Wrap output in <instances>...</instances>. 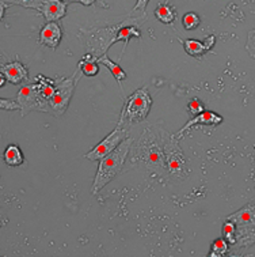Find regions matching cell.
I'll return each instance as SVG.
<instances>
[{
  "label": "cell",
  "instance_id": "obj_1",
  "mask_svg": "<svg viewBox=\"0 0 255 257\" xmlns=\"http://www.w3.org/2000/svg\"><path fill=\"white\" fill-rule=\"evenodd\" d=\"M162 130V126L159 125L145 128L139 139L133 141L128 155L132 166H139L158 177L167 176L163 153Z\"/></svg>",
  "mask_w": 255,
  "mask_h": 257
},
{
  "label": "cell",
  "instance_id": "obj_2",
  "mask_svg": "<svg viewBox=\"0 0 255 257\" xmlns=\"http://www.w3.org/2000/svg\"><path fill=\"white\" fill-rule=\"evenodd\" d=\"M132 145H133V139L126 138L121 142V145L114 151H112L106 157H103L102 159H99L98 172L94 178L93 188H91L93 195H97L98 192L102 191L107 184L113 181L121 173V170L124 169V165L128 159Z\"/></svg>",
  "mask_w": 255,
  "mask_h": 257
},
{
  "label": "cell",
  "instance_id": "obj_3",
  "mask_svg": "<svg viewBox=\"0 0 255 257\" xmlns=\"http://www.w3.org/2000/svg\"><path fill=\"white\" fill-rule=\"evenodd\" d=\"M152 106V97L145 87L136 90L125 99L124 108L118 118V126L130 128L133 124L144 121Z\"/></svg>",
  "mask_w": 255,
  "mask_h": 257
},
{
  "label": "cell",
  "instance_id": "obj_4",
  "mask_svg": "<svg viewBox=\"0 0 255 257\" xmlns=\"http://www.w3.org/2000/svg\"><path fill=\"white\" fill-rule=\"evenodd\" d=\"M163 153H164V164L167 176L182 181L187 177V164L181 146L174 134H170L164 128L162 130Z\"/></svg>",
  "mask_w": 255,
  "mask_h": 257
},
{
  "label": "cell",
  "instance_id": "obj_5",
  "mask_svg": "<svg viewBox=\"0 0 255 257\" xmlns=\"http://www.w3.org/2000/svg\"><path fill=\"white\" fill-rule=\"evenodd\" d=\"M82 75V71L76 68L74 74L68 78L56 79V91L49 99V114H53L55 117L64 116Z\"/></svg>",
  "mask_w": 255,
  "mask_h": 257
},
{
  "label": "cell",
  "instance_id": "obj_6",
  "mask_svg": "<svg viewBox=\"0 0 255 257\" xmlns=\"http://www.w3.org/2000/svg\"><path fill=\"white\" fill-rule=\"evenodd\" d=\"M128 132H129V128L117 125L102 142H99L91 151H88L87 154L84 155V158L88 161H94V162L102 159L103 157L114 151L121 145V142L128 138Z\"/></svg>",
  "mask_w": 255,
  "mask_h": 257
},
{
  "label": "cell",
  "instance_id": "obj_7",
  "mask_svg": "<svg viewBox=\"0 0 255 257\" xmlns=\"http://www.w3.org/2000/svg\"><path fill=\"white\" fill-rule=\"evenodd\" d=\"M17 102L19 105L21 116L25 117L30 112L48 113L47 105L40 99L33 83L22 86V89L19 90V93L17 94Z\"/></svg>",
  "mask_w": 255,
  "mask_h": 257
},
{
  "label": "cell",
  "instance_id": "obj_8",
  "mask_svg": "<svg viewBox=\"0 0 255 257\" xmlns=\"http://www.w3.org/2000/svg\"><path fill=\"white\" fill-rule=\"evenodd\" d=\"M220 122H223V117L217 114V113L212 112V110H204L201 112L197 116L191 117L189 121L186 122L183 128H181L179 131L174 134L175 138L179 141L182 136L185 135L186 132L190 130L191 126H197V125H217Z\"/></svg>",
  "mask_w": 255,
  "mask_h": 257
},
{
  "label": "cell",
  "instance_id": "obj_9",
  "mask_svg": "<svg viewBox=\"0 0 255 257\" xmlns=\"http://www.w3.org/2000/svg\"><path fill=\"white\" fill-rule=\"evenodd\" d=\"M61 38H63V29L57 22H47L44 25V28L40 30V38L38 42L41 45L51 48V49H56L60 44Z\"/></svg>",
  "mask_w": 255,
  "mask_h": 257
},
{
  "label": "cell",
  "instance_id": "obj_10",
  "mask_svg": "<svg viewBox=\"0 0 255 257\" xmlns=\"http://www.w3.org/2000/svg\"><path fill=\"white\" fill-rule=\"evenodd\" d=\"M67 3L61 0H44L41 9L38 10L47 22H57L67 14Z\"/></svg>",
  "mask_w": 255,
  "mask_h": 257
},
{
  "label": "cell",
  "instance_id": "obj_11",
  "mask_svg": "<svg viewBox=\"0 0 255 257\" xmlns=\"http://www.w3.org/2000/svg\"><path fill=\"white\" fill-rule=\"evenodd\" d=\"M33 86H34V89L37 91L40 99L47 105L48 113H49V99L53 97V94L56 91V80L47 78L44 75H37L34 78Z\"/></svg>",
  "mask_w": 255,
  "mask_h": 257
},
{
  "label": "cell",
  "instance_id": "obj_12",
  "mask_svg": "<svg viewBox=\"0 0 255 257\" xmlns=\"http://www.w3.org/2000/svg\"><path fill=\"white\" fill-rule=\"evenodd\" d=\"M0 71L6 75L7 82L13 84L24 83L29 78L28 68L18 60L7 63V64H5V66L0 68Z\"/></svg>",
  "mask_w": 255,
  "mask_h": 257
},
{
  "label": "cell",
  "instance_id": "obj_13",
  "mask_svg": "<svg viewBox=\"0 0 255 257\" xmlns=\"http://www.w3.org/2000/svg\"><path fill=\"white\" fill-rule=\"evenodd\" d=\"M216 38L214 36H209L205 38V41H197V40H185L183 41V48L187 55L195 57V59H201L205 53L212 49L214 45Z\"/></svg>",
  "mask_w": 255,
  "mask_h": 257
},
{
  "label": "cell",
  "instance_id": "obj_14",
  "mask_svg": "<svg viewBox=\"0 0 255 257\" xmlns=\"http://www.w3.org/2000/svg\"><path fill=\"white\" fill-rule=\"evenodd\" d=\"M227 220H232L236 226H251L255 224V201H251L247 206L227 216Z\"/></svg>",
  "mask_w": 255,
  "mask_h": 257
},
{
  "label": "cell",
  "instance_id": "obj_15",
  "mask_svg": "<svg viewBox=\"0 0 255 257\" xmlns=\"http://www.w3.org/2000/svg\"><path fill=\"white\" fill-rule=\"evenodd\" d=\"M155 17L164 25H171L176 18L175 7L170 3H162L155 9Z\"/></svg>",
  "mask_w": 255,
  "mask_h": 257
},
{
  "label": "cell",
  "instance_id": "obj_16",
  "mask_svg": "<svg viewBox=\"0 0 255 257\" xmlns=\"http://www.w3.org/2000/svg\"><path fill=\"white\" fill-rule=\"evenodd\" d=\"M3 159H5L6 165H9L11 168H17V166H21L24 164V153L22 150L19 149L17 145L9 146L7 149L5 150V154H3Z\"/></svg>",
  "mask_w": 255,
  "mask_h": 257
},
{
  "label": "cell",
  "instance_id": "obj_17",
  "mask_svg": "<svg viewBox=\"0 0 255 257\" xmlns=\"http://www.w3.org/2000/svg\"><path fill=\"white\" fill-rule=\"evenodd\" d=\"M98 57H95L91 53L84 55L83 59L79 61L78 68L82 71V74L86 76H95L99 72V63L97 61Z\"/></svg>",
  "mask_w": 255,
  "mask_h": 257
},
{
  "label": "cell",
  "instance_id": "obj_18",
  "mask_svg": "<svg viewBox=\"0 0 255 257\" xmlns=\"http://www.w3.org/2000/svg\"><path fill=\"white\" fill-rule=\"evenodd\" d=\"M97 61L98 63H101V64H103V66H106L107 70L112 72V75L114 76V79L120 83L121 87V82L126 79V72L121 68L120 64H117V63H114L113 60H110V59L107 57L106 53H103L102 56L98 57Z\"/></svg>",
  "mask_w": 255,
  "mask_h": 257
},
{
  "label": "cell",
  "instance_id": "obj_19",
  "mask_svg": "<svg viewBox=\"0 0 255 257\" xmlns=\"http://www.w3.org/2000/svg\"><path fill=\"white\" fill-rule=\"evenodd\" d=\"M229 253V243L224 238L214 239L209 250V257H223Z\"/></svg>",
  "mask_w": 255,
  "mask_h": 257
},
{
  "label": "cell",
  "instance_id": "obj_20",
  "mask_svg": "<svg viewBox=\"0 0 255 257\" xmlns=\"http://www.w3.org/2000/svg\"><path fill=\"white\" fill-rule=\"evenodd\" d=\"M223 238L229 243V246L236 242V224L232 220L225 219V223L223 226Z\"/></svg>",
  "mask_w": 255,
  "mask_h": 257
},
{
  "label": "cell",
  "instance_id": "obj_21",
  "mask_svg": "<svg viewBox=\"0 0 255 257\" xmlns=\"http://www.w3.org/2000/svg\"><path fill=\"white\" fill-rule=\"evenodd\" d=\"M7 5H17L22 6L25 9H33V10H40L42 6L44 0H5Z\"/></svg>",
  "mask_w": 255,
  "mask_h": 257
},
{
  "label": "cell",
  "instance_id": "obj_22",
  "mask_svg": "<svg viewBox=\"0 0 255 257\" xmlns=\"http://www.w3.org/2000/svg\"><path fill=\"white\" fill-rule=\"evenodd\" d=\"M182 21H183V28L186 30H193V29L198 28L199 22H201L198 14H195V13H187Z\"/></svg>",
  "mask_w": 255,
  "mask_h": 257
},
{
  "label": "cell",
  "instance_id": "obj_23",
  "mask_svg": "<svg viewBox=\"0 0 255 257\" xmlns=\"http://www.w3.org/2000/svg\"><path fill=\"white\" fill-rule=\"evenodd\" d=\"M187 110H189V113H190L191 117L197 116V114H199L201 112H204L205 108H204V103L201 102L198 98H193L189 101V103H187Z\"/></svg>",
  "mask_w": 255,
  "mask_h": 257
},
{
  "label": "cell",
  "instance_id": "obj_24",
  "mask_svg": "<svg viewBox=\"0 0 255 257\" xmlns=\"http://www.w3.org/2000/svg\"><path fill=\"white\" fill-rule=\"evenodd\" d=\"M246 51L248 52L252 59H255V29L251 30L248 36H247V42H246Z\"/></svg>",
  "mask_w": 255,
  "mask_h": 257
},
{
  "label": "cell",
  "instance_id": "obj_25",
  "mask_svg": "<svg viewBox=\"0 0 255 257\" xmlns=\"http://www.w3.org/2000/svg\"><path fill=\"white\" fill-rule=\"evenodd\" d=\"M0 109L2 110H19V105L14 99L0 98Z\"/></svg>",
  "mask_w": 255,
  "mask_h": 257
},
{
  "label": "cell",
  "instance_id": "obj_26",
  "mask_svg": "<svg viewBox=\"0 0 255 257\" xmlns=\"http://www.w3.org/2000/svg\"><path fill=\"white\" fill-rule=\"evenodd\" d=\"M148 3H149V0H137L135 7H133V13H137V11H139V14H144L145 7H147Z\"/></svg>",
  "mask_w": 255,
  "mask_h": 257
},
{
  "label": "cell",
  "instance_id": "obj_27",
  "mask_svg": "<svg viewBox=\"0 0 255 257\" xmlns=\"http://www.w3.org/2000/svg\"><path fill=\"white\" fill-rule=\"evenodd\" d=\"M9 7V5L6 3L5 0H0V21L3 19L5 17V13H6V9Z\"/></svg>",
  "mask_w": 255,
  "mask_h": 257
},
{
  "label": "cell",
  "instance_id": "obj_28",
  "mask_svg": "<svg viewBox=\"0 0 255 257\" xmlns=\"http://www.w3.org/2000/svg\"><path fill=\"white\" fill-rule=\"evenodd\" d=\"M6 83H7V78H6V75L0 71V87H3Z\"/></svg>",
  "mask_w": 255,
  "mask_h": 257
},
{
  "label": "cell",
  "instance_id": "obj_29",
  "mask_svg": "<svg viewBox=\"0 0 255 257\" xmlns=\"http://www.w3.org/2000/svg\"><path fill=\"white\" fill-rule=\"evenodd\" d=\"M95 2H97V0H79L80 5L83 6H93L95 5Z\"/></svg>",
  "mask_w": 255,
  "mask_h": 257
},
{
  "label": "cell",
  "instance_id": "obj_30",
  "mask_svg": "<svg viewBox=\"0 0 255 257\" xmlns=\"http://www.w3.org/2000/svg\"><path fill=\"white\" fill-rule=\"evenodd\" d=\"M61 2H64L67 5H70V3H79V0H61Z\"/></svg>",
  "mask_w": 255,
  "mask_h": 257
}]
</instances>
